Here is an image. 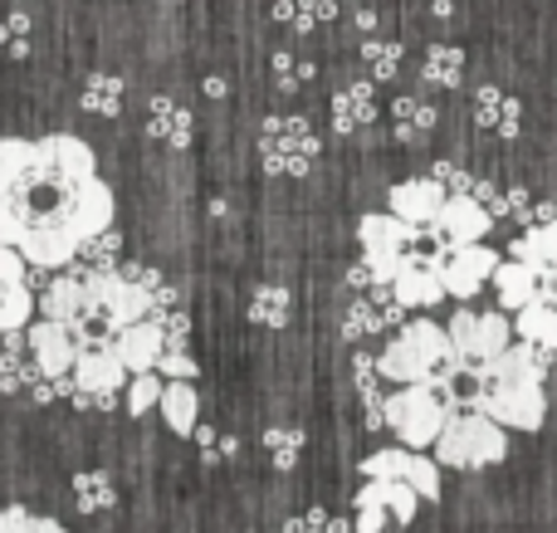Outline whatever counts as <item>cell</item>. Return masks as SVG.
<instances>
[{
    "label": "cell",
    "mask_w": 557,
    "mask_h": 533,
    "mask_svg": "<svg viewBox=\"0 0 557 533\" xmlns=\"http://www.w3.org/2000/svg\"><path fill=\"white\" fill-rule=\"evenodd\" d=\"M113 186L84 137H0V245L35 270L74 264L78 245L113 225Z\"/></svg>",
    "instance_id": "cell-1"
},
{
    "label": "cell",
    "mask_w": 557,
    "mask_h": 533,
    "mask_svg": "<svg viewBox=\"0 0 557 533\" xmlns=\"http://www.w3.org/2000/svg\"><path fill=\"white\" fill-rule=\"evenodd\" d=\"M509 456V436L494 417L484 411L465 407V411H450L445 431L435 436V460L450 470H484V466H499Z\"/></svg>",
    "instance_id": "cell-2"
},
{
    "label": "cell",
    "mask_w": 557,
    "mask_h": 533,
    "mask_svg": "<svg viewBox=\"0 0 557 533\" xmlns=\"http://www.w3.org/2000/svg\"><path fill=\"white\" fill-rule=\"evenodd\" d=\"M445 421H450V401L435 387H425V382H406V387H396L386 397V426L396 431L401 446H435Z\"/></svg>",
    "instance_id": "cell-3"
},
{
    "label": "cell",
    "mask_w": 557,
    "mask_h": 533,
    "mask_svg": "<svg viewBox=\"0 0 557 533\" xmlns=\"http://www.w3.org/2000/svg\"><path fill=\"white\" fill-rule=\"evenodd\" d=\"M74 392H69V401L84 411H108L117 401V392H127V382H133V372H127V362L113 352V343H98V348H78L74 358Z\"/></svg>",
    "instance_id": "cell-4"
},
{
    "label": "cell",
    "mask_w": 557,
    "mask_h": 533,
    "mask_svg": "<svg viewBox=\"0 0 557 533\" xmlns=\"http://www.w3.org/2000/svg\"><path fill=\"white\" fill-rule=\"evenodd\" d=\"M416 235H421V225L401 221L396 211H372V215H362V221H357L362 260H367V270L376 274V284H392L396 274H401L406 250L416 245Z\"/></svg>",
    "instance_id": "cell-5"
},
{
    "label": "cell",
    "mask_w": 557,
    "mask_h": 533,
    "mask_svg": "<svg viewBox=\"0 0 557 533\" xmlns=\"http://www.w3.org/2000/svg\"><path fill=\"white\" fill-rule=\"evenodd\" d=\"M465 407L494 417L504 431H539L548 421V397L543 382H494V387H474Z\"/></svg>",
    "instance_id": "cell-6"
},
{
    "label": "cell",
    "mask_w": 557,
    "mask_h": 533,
    "mask_svg": "<svg viewBox=\"0 0 557 533\" xmlns=\"http://www.w3.org/2000/svg\"><path fill=\"white\" fill-rule=\"evenodd\" d=\"M260 157L274 176H304L308 166L318 162V133L308 127V117H294V113L264 117Z\"/></svg>",
    "instance_id": "cell-7"
},
{
    "label": "cell",
    "mask_w": 557,
    "mask_h": 533,
    "mask_svg": "<svg viewBox=\"0 0 557 533\" xmlns=\"http://www.w3.org/2000/svg\"><path fill=\"white\" fill-rule=\"evenodd\" d=\"M445 333H450V348L460 352L465 362H484V358H494V352H504L513 343V323L504 319V313L460 309L450 323H445Z\"/></svg>",
    "instance_id": "cell-8"
},
{
    "label": "cell",
    "mask_w": 557,
    "mask_h": 533,
    "mask_svg": "<svg viewBox=\"0 0 557 533\" xmlns=\"http://www.w3.org/2000/svg\"><path fill=\"white\" fill-rule=\"evenodd\" d=\"M35 319V284H29V260L10 245H0V338L25 333Z\"/></svg>",
    "instance_id": "cell-9"
},
{
    "label": "cell",
    "mask_w": 557,
    "mask_h": 533,
    "mask_svg": "<svg viewBox=\"0 0 557 533\" xmlns=\"http://www.w3.org/2000/svg\"><path fill=\"white\" fill-rule=\"evenodd\" d=\"M494 270H499V250H490L484 240L450 245V255H441L445 294H455V299H470V294H480L484 280H494Z\"/></svg>",
    "instance_id": "cell-10"
},
{
    "label": "cell",
    "mask_w": 557,
    "mask_h": 533,
    "mask_svg": "<svg viewBox=\"0 0 557 533\" xmlns=\"http://www.w3.org/2000/svg\"><path fill=\"white\" fill-rule=\"evenodd\" d=\"M98 303H103V323L113 333L127 329V323H137V319H152V289L127 280L123 270L98 274Z\"/></svg>",
    "instance_id": "cell-11"
},
{
    "label": "cell",
    "mask_w": 557,
    "mask_h": 533,
    "mask_svg": "<svg viewBox=\"0 0 557 533\" xmlns=\"http://www.w3.org/2000/svg\"><path fill=\"white\" fill-rule=\"evenodd\" d=\"M25 343H29V358H35L39 372H49V377H69V372H74V358H78L74 329H64V323H54V319H29Z\"/></svg>",
    "instance_id": "cell-12"
},
{
    "label": "cell",
    "mask_w": 557,
    "mask_h": 533,
    "mask_svg": "<svg viewBox=\"0 0 557 533\" xmlns=\"http://www.w3.org/2000/svg\"><path fill=\"white\" fill-rule=\"evenodd\" d=\"M445 196H450V191H445L435 176H411V182H396L392 186V196H386V211H396L401 221L431 231V225L441 221V211H445Z\"/></svg>",
    "instance_id": "cell-13"
},
{
    "label": "cell",
    "mask_w": 557,
    "mask_h": 533,
    "mask_svg": "<svg viewBox=\"0 0 557 533\" xmlns=\"http://www.w3.org/2000/svg\"><path fill=\"white\" fill-rule=\"evenodd\" d=\"M431 231L441 235V245H474L494 231V215L474 196H445V211Z\"/></svg>",
    "instance_id": "cell-14"
},
{
    "label": "cell",
    "mask_w": 557,
    "mask_h": 533,
    "mask_svg": "<svg viewBox=\"0 0 557 533\" xmlns=\"http://www.w3.org/2000/svg\"><path fill=\"white\" fill-rule=\"evenodd\" d=\"M113 352L127 362V372H157L166 352V338H162V323L157 319H137L127 329L113 333Z\"/></svg>",
    "instance_id": "cell-15"
},
{
    "label": "cell",
    "mask_w": 557,
    "mask_h": 533,
    "mask_svg": "<svg viewBox=\"0 0 557 533\" xmlns=\"http://www.w3.org/2000/svg\"><path fill=\"white\" fill-rule=\"evenodd\" d=\"M396 299L406 303V309H435V303L445 299V280H441V264L435 260H411L406 255L401 274L392 280Z\"/></svg>",
    "instance_id": "cell-16"
},
{
    "label": "cell",
    "mask_w": 557,
    "mask_h": 533,
    "mask_svg": "<svg viewBox=\"0 0 557 533\" xmlns=\"http://www.w3.org/2000/svg\"><path fill=\"white\" fill-rule=\"evenodd\" d=\"M474 123L484 127V133H494V137H519V127H523V103L513 94H504V88H494V84H484V88H474Z\"/></svg>",
    "instance_id": "cell-17"
},
{
    "label": "cell",
    "mask_w": 557,
    "mask_h": 533,
    "mask_svg": "<svg viewBox=\"0 0 557 533\" xmlns=\"http://www.w3.org/2000/svg\"><path fill=\"white\" fill-rule=\"evenodd\" d=\"M376 123V84L362 78V84H347L343 94H333V133L352 137L362 127Z\"/></svg>",
    "instance_id": "cell-18"
},
{
    "label": "cell",
    "mask_w": 557,
    "mask_h": 533,
    "mask_svg": "<svg viewBox=\"0 0 557 533\" xmlns=\"http://www.w3.org/2000/svg\"><path fill=\"white\" fill-rule=\"evenodd\" d=\"M494 289H499L504 309L519 313V309H529L533 299H543V274L523 260H499V270H494Z\"/></svg>",
    "instance_id": "cell-19"
},
{
    "label": "cell",
    "mask_w": 557,
    "mask_h": 533,
    "mask_svg": "<svg viewBox=\"0 0 557 533\" xmlns=\"http://www.w3.org/2000/svg\"><path fill=\"white\" fill-rule=\"evenodd\" d=\"M147 133L166 147H186L191 142V108L172 94H152V103H147Z\"/></svg>",
    "instance_id": "cell-20"
},
{
    "label": "cell",
    "mask_w": 557,
    "mask_h": 533,
    "mask_svg": "<svg viewBox=\"0 0 557 533\" xmlns=\"http://www.w3.org/2000/svg\"><path fill=\"white\" fill-rule=\"evenodd\" d=\"M162 421L172 436H196V426H201V397H196V382L176 377L162 387Z\"/></svg>",
    "instance_id": "cell-21"
},
{
    "label": "cell",
    "mask_w": 557,
    "mask_h": 533,
    "mask_svg": "<svg viewBox=\"0 0 557 533\" xmlns=\"http://www.w3.org/2000/svg\"><path fill=\"white\" fill-rule=\"evenodd\" d=\"M357 505H376V509H386L396 524H411L421 495H416L406 480H367V485L357 489Z\"/></svg>",
    "instance_id": "cell-22"
},
{
    "label": "cell",
    "mask_w": 557,
    "mask_h": 533,
    "mask_svg": "<svg viewBox=\"0 0 557 533\" xmlns=\"http://www.w3.org/2000/svg\"><path fill=\"white\" fill-rule=\"evenodd\" d=\"M392 127H396V142H406V147L425 142L435 133V108L421 94H401L392 103Z\"/></svg>",
    "instance_id": "cell-23"
},
{
    "label": "cell",
    "mask_w": 557,
    "mask_h": 533,
    "mask_svg": "<svg viewBox=\"0 0 557 533\" xmlns=\"http://www.w3.org/2000/svg\"><path fill=\"white\" fill-rule=\"evenodd\" d=\"M421 78L431 88H445V94H455V88L465 84V49L455 45H431L421 59Z\"/></svg>",
    "instance_id": "cell-24"
},
{
    "label": "cell",
    "mask_w": 557,
    "mask_h": 533,
    "mask_svg": "<svg viewBox=\"0 0 557 533\" xmlns=\"http://www.w3.org/2000/svg\"><path fill=\"white\" fill-rule=\"evenodd\" d=\"M509 250H513V260L533 264L539 274H557V221L533 225V231L523 235V240H513Z\"/></svg>",
    "instance_id": "cell-25"
},
{
    "label": "cell",
    "mask_w": 557,
    "mask_h": 533,
    "mask_svg": "<svg viewBox=\"0 0 557 533\" xmlns=\"http://www.w3.org/2000/svg\"><path fill=\"white\" fill-rule=\"evenodd\" d=\"M78 108L94 117H117L123 113V78L98 69V74L84 78V94H78Z\"/></svg>",
    "instance_id": "cell-26"
},
{
    "label": "cell",
    "mask_w": 557,
    "mask_h": 533,
    "mask_svg": "<svg viewBox=\"0 0 557 533\" xmlns=\"http://www.w3.org/2000/svg\"><path fill=\"white\" fill-rule=\"evenodd\" d=\"M117 250H123V235H117V225H108V231H98L94 240L78 245L74 264H64V270H78V274H108V270H117Z\"/></svg>",
    "instance_id": "cell-27"
},
{
    "label": "cell",
    "mask_w": 557,
    "mask_h": 533,
    "mask_svg": "<svg viewBox=\"0 0 557 533\" xmlns=\"http://www.w3.org/2000/svg\"><path fill=\"white\" fill-rule=\"evenodd\" d=\"M117 505V485L108 470H78L74 475V509L78 515H108Z\"/></svg>",
    "instance_id": "cell-28"
},
{
    "label": "cell",
    "mask_w": 557,
    "mask_h": 533,
    "mask_svg": "<svg viewBox=\"0 0 557 533\" xmlns=\"http://www.w3.org/2000/svg\"><path fill=\"white\" fill-rule=\"evenodd\" d=\"M270 15L288 29H318L337 15V0H270Z\"/></svg>",
    "instance_id": "cell-29"
},
{
    "label": "cell",
    "mask_w": 557,
    "mask_h": 533,
    "mask_svg": "<svg viewBox=\"0 0 557 533\" xmlns=\"http://www.w3.org/2000/svg\"><path fill=\"white\" fill-rule=\"evenodd\" d=\"M288 313H294V299L278 284H255L250 289V323L255 329H284Z\"/></svg>",
    "instance_id": "cell-30"
},
{
    "label": "cell",
    "mask_w": 557,
    "mask_h": 533,
    "mask_svg": "<svg viewBox=\"0 0 557 533\" xmlns=\"http://www.w3.org/2000/svg\"><path fill=\"white\" fill-rule=\"evenodd\" d=\"M513 333H523L529 343H539V348L557 352V303L533 299L529 309H519V323H513Z\"/></svg>",
    "instance_id": "cell-31"
},
{
    "label": "cell",
    "mask_w": 557,
    "mask_h": 533,
    "mask_svg": "<svg viewBox=\"0 0 557 533\" xmlns=\"http://www.w3.org/2000/svg\"><path fill=\"white\" fill-rule=\"evenodd\" d=\"M362 64H367V78H372V84H392V78L401 74V45H396V39H367Z\"/></svg>",
    "instance_id": "cell-32"
},
{
    "label": "cell",
    "mask_w": 557,
    "mask_h": 533,
    "mask_svg": "<svg viewBox=\"0 0 557 533\" xmlns=\"http://www.w3.org/2000/svg\"><path fill=\"white\" fill-rule=\"evenodd\" d=\"M270 69H274V84H278V94H298L304 84H313V59H304V54H294V49H278V54L270 59Z\"/></svg>",
    "instance_id": "cell-33"
},
{
    "label": "cell",
    "mask_w": 557,
    "mask_h": 533,
    "mask_svg": "<svg viewBox=\"0 0 557 533\" xmlns=\"http://www.w3.org/2000/svg\"><path fill=\"white\" fill-rule=\"evenodd\" d=\"M264 456H270L274 470H294L298 456H304V431L298 426H270L264 431Z\"/></svg>",
    "instance_id": "cell-34"
},
{
    "label": "cell",
    "mask_w": 557,
    "mask_h": 533,
    "mask_svg": "<svg viewBox=\"0 0 557 533\" xmlns=\"http://www.w3.org/2000/svg\"><path fill=\"white\" fill-rule=\"evenodd\" d=\"M406 485H411L425 505H435V499H441V460L411 450V460H406Z\"/></svg>",
    "instance_id": "cell-35"
},
{
    "label": "cell",
    "mask_w": 557,
    "mask_h": 533,
    "mask_svg": "<svg viewBox=\"0 0 557 533\" xmlns=\"http://www.w3.org/2000/svg\"><path fill=\"white\" fill-rule=\"evenodd\" d=\"M29 39H35V20H29L25 10H10V15H0V54L25 59L29 54Z\"/></svg>",
    "instance_id": "cell-36"
},
{
    "label": "cell",
    "mask_w": 557,
    "mask_h": 533,
    "mask_svg": "<svg viewBox=\"0 0 557 533\" xmlns=\"http://www.w3.org/2000/svg\"><path fill=\"white\" fill-rule=\"evenodd\" d=\"M162 372H133V382H127V411H133V417H147V411L152 407H162Z\"/></svg>",
    "instance_id": "cell-37"
},
{
    "label": "cell",
    "mask_w": 557,
    "mask_h": 533,
    "mask_svg": "<svg viewBox=\"0 0 557 533\" xmlns=\"http://www.w3.org/2000/svg\"><path fill=\"white\" fill-rule=\"evenodd\" d=\"M406 460H411V450H401V446L372 450V456L362 460V475L367 480H406Z\"/></svg>",
    "instance_id": "cell-38"
},
{
    "label": "cell",
    "mask_w": 557,
    "mask_h": 533,
    "mask_svg": "<svg viewBox=\"0 0 557 533\" xmlns=\"http://www.w3.org/2000/svg\"><path fill=\"white\" fill-rule=\"evenodd\" d=\"M157 372H162L166 382H176V377L196 382V362H191V352H186V348H166L162 362H157Z\"/></svg>",
    "instance_id": "cell-39"
},
{
    "label": "cell",
    "mask_w": 557,
    "mask_h": 533,
    "mask_svg": "<svg viewBox=\"0 0 557 533\" xmlns=\"http://www.w3.org/2000/svg\"><path fill=\"white\" fill-rule=\"evenodd\" d=\"M162 338H166V348H186V338H191V319H186V309H176V313H162Z\"/></svg>",
    "instance_id": "cell-40"
},
{
    "label": "cell",
    "mask_w": 557,
    "mask_h": 533,
    "mask_svg": "<svg viewBox=\"0 0 557 533\" xmlns=\"http://www.w3.org/2000/svg\"><path fill=\"white\" fill-rule=\"evenodd\" d=\"M196 441H201V456H206V460H225V456H235V436L225 441L221 431H211V426H196Z\"/></svg>",
    "instance_id": "cell-41"
},
{
    "label": "cell",
    "mask_w": 557,
    "mask_h": 533,
    "mask_svg": "<svg viewBox=\"0 0 557 533\" xmlns=\"http://www.w3.org/2000/svg\"><path fill=\"white\" fill-rule=\"evenodd\" d=\"M284 533H333V515H323V509H308V515L288 519Z\"/></svg>",
    "instance_id": "cell-42"
},
{
    "label": "cell",
    "mask_w": 557,
    "mask_h": 533,
    "mask_svg": "<svg viewBox=\"0 0 557 533\" xmlns=\"http://www.w3.org/2000/svg\"><path fill=\"white\" fill-rule=\"evenodd\" d=\"M431 176H435V182H441L450 196H465V191H470V176H465L455 162H435V166H431Z\"/></svg>",
    "instance_id": "cell-43"
},
{
    "label": "cell",
    "mask_w": 557,
    "mask_h": 533,
    "mask_svg": "<svg viewBox=\"0 0 557 533\" xmlns=\"http://www.w3.org/2000/svg\"><path fill=\"white\" fill-rule=\"evenodd\" d=\"M20 533H69L59 519H45V515H29L25 524H20Z\"/></svg>",
    "instance_id": "cell-44"
},
{
    "label": "cell",
    "mask_w": 557,
    "mask_h": 533,
    "mask_svg": "<svg viewBox=\"0 0 557 533\" xmlns=\"http://www.w3.org/2000/svg\"><path fill=\"white\" fill-rule=\"evenodd\" d=\"M206 94H211V98H225V78H206Z\"/></svg>",
    "instance_id": "cell-45"
}]
</instances>
